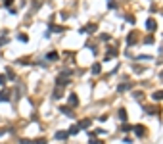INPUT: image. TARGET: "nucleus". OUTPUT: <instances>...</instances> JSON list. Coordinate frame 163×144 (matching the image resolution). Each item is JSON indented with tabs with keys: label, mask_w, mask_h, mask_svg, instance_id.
Segmentation results:
<instances>
[{
	"label": "nucleus",
	"mask_w": 163,
	"mask_h": 144,
	"mask_svg": "<svg viewBox=\"0 0 163 144\" xmlns=\"http://www.w3.org/2000/svg\"><path fill=\"white\" fill-rule=\"evenodd\" d=\"M146 29H148V31H155V29H157L155 19H148V21H146Z\"/></svg>",
	"instance_id": "1"
},
{
	"label": "nucleus",
	"mask_w": 163,
	"mask_h": 144,
	"mask_svg": "<svg viewBox=\"0 0 163 144\" xmlns=\"http://www.w3.org/2000/svg\"><path fill=\"white\" fill-rule=\"evenodd\" d=\"M133 131H134V133H136V136H146V129H144V127H142V125H138V127H134Z\"/></svg>",
	"instance_id": "2"
},
{
	"label": "nucleus",
	"mask_w": 163,
	"mask_h": 144,
	"mask_svg": "<svg viewBox=\"0 0 163 144\" xmlns=\"http://www.w3.org/2000/svg\"><path fill=\"white\" fill-rule=\"evenodd\" d=\"M69 106H71V108H77V106H79V98L75 94L69 96Z\"/></svg>",
	"instance_id": "3"
},
{
	"label": "nucleus",
	"mask_w": 163,
	"mask_h": 144,
	"mask_svg": "<svg viewBox=\"0 0 163 144\" xmlns=\"http://www.w3.org/2000/svg\"><path fill=\"white\" fill-rule=\"evenodd\" d=\"M67 133H65V131H58L56 133V140H65V138H67Z\"/></svg>",
	"instance_id": "4"
},
{
	"label": "nucleus",
	"mask_w": 163,
	"mask_h": 144,
	"mask_svg": "<svg viewBox=\"0 0 163 144\" xmlns=\"http://www.w3.org/2000/svg\"><path fill=\"white\" fill-rule=\"evenodd\" d=\"M60 111H61V114H65V115H69V117H73V111H71L69 108H65V106H61Z\"/></svg>",
	"instance_id": "5"
},
{
	"label": "nucleus",
	"mask_w": 163,
	"mask_h": 144,
	"mask_svg": "<svg viewBox=\"0 0 163 144\" xmlns=\"http://www.w3.org/2000/svg\"><path fill=\"white\" fill-rule=\"evenodd\" d=\"M119 117H121V121H123V123L127 121V109H125V108L119 109Z\"/></svg>",
	"instance_id": "6"
},
{
	"label": "nucleus",
	"mask_w": 163,
	"mask_h": 144,
	"mask_svg": "<svg viewBox=\"0 0 163 144\" xmlns=\"http://www.w3.org/2000/svg\"><path fill=\"white\" fill-rule=\"evenodd\" d=\"M88 125H90V119H83V121L79 123L77 127H79V129H86V127H88Z\"/></svg>",
	"instance_id": "7"
},
{
	"label": "nucleus",
	"mask_w": 163,
	"mask_h": 144,
	"mask_svg": "<svg viewBox=\"0 0 163 144\" xmlns=\"http://www.w3.org/2000/svg\"><path fill=\"white\" fill-rule=\"evenodd\" d=\"M100 69H102V67H100V63H94V66H92V73H94V75H98Z\"/></svg>",
	"instance_id": "8"
},
{
	"label": "nucleus",
	"mask_w": 163,
	"mask_h": 144,
	"mask_svg": "<svg viewBox=\"0 0 163 144\" xmlns=\"http://www.w3.org/2000/svg\"><path fill=\"white\" fill-rule=\"evenodd\" d=\"M134 40H136V33H131V35H129V44H131V46L134 44Z\"/></svg>",
	"instance_id": "9"
},
{
	"label": "nucleus",
	"mask_w": 163,
	"mask_h": 144,
	"mask_svg": "<svg viewBox=\"0 0 163 144\" xmlns=\"http://www.w3.org/2000/svg\"><path fill=\"white\" fill-rule=\"evenodd\" d=\"M77 133H79V127H77V125H73L71 129H69V133H67V135H77Z\"/></svg>",
	"instance_id": "10"
},
{
	"label": "nucleus",
	"mask_w": 163,
	"mask_h": 144,
	"mask_svg": "<svg viewBox=\"0 0 163 144\" xmlns=\"http://www.w3.org/2000/svg\"><path fill=\"white\" fill-rule=\"evenodd\" d=\"M48 60H50V61H56L58 60V54L56 52H50V54H48Z\"/></svg>",
	"instance_id": "11"
},
{
	"label": "nucleus",
	"mask_w": 163,
	"mask_h": 144,
	"mask_svg": "<svg viewBox=\"0 0 163 144\" xmlns=\"http://www.w3.org/2000/svg\"><path fill=\"white\" fill-rule=\"evenodd\" d=\"M86 33H96V25H86Z\"/></svg>",
	"instance_id": "12"
},
{
	"label": "nucleus",
	"mask_w": 163,
	"mask_h": 144,
	"mask_svg": "<svg viewBox=\"0 0 163 144\" xmlns=\"http://www.w3.org/2000/svg\"><path fill=\"white\" fill-rule=\"evenodd\" d=\"M154 98H155V100H161V98H163V90H157V92H154Z\"/></svg>",
	"instance_id": "13"
},
{
	"label": "nucleus",
	"mask_w": 163,
	"mask_h": 144,
	"mask_svg": "<svg viewBox=\"0 0 163 144\" xmlns=\"http://www.w3.org/2000/svg\"><path fill=\"white\" fill-rule=\"evenodd\" d=\"M61 94H63V90H61V87H60V88H58L56 92H54V98H56V100H58V98H60Z\"/></svg>",
	"instance_id": "14"
},
{
	"label": "nucleus",
	"mask_w": 163,
	"mask_h": 144,
	"mask_svg": "<svg viewBox=\"0 0 163 144\" xmlns=\"http://www.w3.org/2000/svg\"><path fill=\"white\" fill-rule=\"evenodd\" d=\"M127 88H129V85H119V88H117V90H119V92H125Z\"/></svg>",
	"instance_id": "15"
},
{
	"label": "nucleus",
	"mask_w": 163,
	"mask_h": 144,
	"mask_svg": "<svg viewBox=\"0 0 163 144\" xmlns=\"http://www.w3.org/2000/svg\"><path fill=\"white\" fill-rule=\"evenodd\" d=\"M136 60H152V56H146V54H142V56H138Z\"/></svg>",
	"instance_id": "16"
},
{
	"label": "nucleus",
	"mask_w": 163,
	"mask_h": 144,
	"mask_svg": "<svg viewBox=\"0 0 163 144\" xmlns=\"http://www.w3.org/2000/svg\"><path fill=\"white\" fill-rule=\"evenodd\" d=\"M35 144H46V140H44V138H39V140H35Z\"/></svg>",
	"instance_id": "17"
},
{
	"label": "nucleus",
	"mask_w": 163,
	"mask_h": 144,
	"mask_svg": "<svg viewBox=\"0 0 163 144\" xmlns=\"http://www.w3.org/2000/svg\"><path fill=\"white\" fill-rule=\"evenodd\" d=\"M90 144H102L100 140H96V138H90Z\"/></svg>",
	"instance_id": "18"
},
{
	"label": "nucleus",
	"mask_w": 163,
	"mask_h": 144,
	"mask_svg": "<svg viewBox=\"0 0 163 144\" xmlns=\"http://www.w3.org/2000/svg\"><path fill=\"white\" fill-rule=\"evenodd\" d=\"M6 83V77H4V75H0V85H4Z\"/></svg>",
	"instance_id": "19"
},
{
	"label": "nucleus",
	"mask_w": 163,
	"mask_h": 144,
	"mask_svg": "<svg viewBox=\"0 0 163 144\" xmlns=\"http://www.w3.org/2000/svg\"><path fill=\"white\" fill-rule=\"evenodd\" d=\"M2 44H6V39H0V46H2Z\"/></svg>",
	"instance_id": "20"
}]
</instances>
